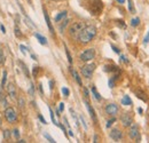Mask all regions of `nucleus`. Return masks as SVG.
<instances>
[{
    "instance_id": "obj_26",
    "label": "nucleus",
    "mask_w": 149,
    "mask_h": 143,
    "mask_svg": "<svg viewBox=\"0 0 149 143\" xmlns=\"http://www.w3.org/2000/svg\"><path fill=\"white\" fill-rule=\"evenodd\" d=\"M128 10L134 14L135 13V9H134V6H133V2H132V0H128Z\"/></svg>"
},
{
    "instance_id": "obj_10",
    "label": "nucleus",
    "mask_w": 149,
    "mask_h": 143,
    "mask_svg": "<svg viewBox=\"0 0 149 143\" xmlns=\"http://www.w3.org/2000/svg\"><path fill=\"white\" fill-rule=\"evenodd\" d=\"M7 92H8V95H9L11 98H16V88H15L14 84H11V83L8 84Z\"/></svg>"
},
{
    "instance_id": "obj_54",
    "label": "nucleus",
    "mask_w": 149,
    "mask_h": 143,
    "mask_svg": "<svg viewBox=\"0 0 149 143\" xmlns=\"http://www.w3.org/2000/svg\"><path fill=\"white\" fill-rule=\"evenodd\" d=\"M69 134H70V136H74V133L71 132V131H69Z\"/></svg>"
},
{
    "instance_id": "obj_38",
    "label": "nucleus",
    "mask_w": 149,
    "mask_h": 143,
    "mask_svg": "<svg viewBox=\"0 0 149 143\" xmlns=\"http://www.w3.org/2000/svg\"><path fill=\"white\" fill-rule=\"evenodd\" d=\"M148 42H149V32L147 33V36H146V38H145V40H143V44H145V45H146V44H148Z\"/></svg>"
},
{
    "instance_id": "obj_52",
    "label": "nucleus",
    "mask_w": 149,
    "mask_h": 143,
    "mask_svg": "<svg viewBox=\"0 0 149 143\" xmlns=\"http://www.w3.org/2000/svg\"><path fill=\"white\" fill-rule=\"evenodd\" d=\"M138 111H139V112H140V113H141V114H142V109H141V108H139V109H138Z\"/></svg>"
},
{
    "instance_id": "obj_17",
    "label": "nucleus",
    "mask_w": 149,
    "mask_h": 143,
    "mask_svg": "<svg viewBox=\"0 0 149 143\" xmlns=\"http://www.w3.org/2000/svg\"><path fill=\"white\" fill-rule=\"evenodd\" d=\"M71 72H72V75H74V80H76V81H77V84H78L79 86H83L82 79H80V77H79L78 72L76 71V70H71Z\"/></svg>"
},
{
    "instance_id": "obj_9",
    "label": "nucleus",
    "mask_w": 149,
    "mask_h": 143,
    "mask_svg": "<svg viewBox=\"0 0 149 143\" xmlns=\"http://www.w3.org/2000/svg\"><path fill=\"white\" fill-rule=\"evenodd\" d=\"M110 137L112 140H115V141H120L122 137H123V133L120 132L119 129L115 128V129H112L111 132H110Z\"/></svg>"
},
{
    "instance_id": "obj_51",
    "label": "nucleus",
    "mask_w": 149,
    "mask_h": 143,
    "mask_svg": "<svg viewBox=\"0 0 149 143\" xmlns=\"http://www.w3.org/2000/svg\"><path fill=\"white\" fill-rule=\"evenodd\" d=\"M117 1H118L119 4H124L125 2V0H117Z\"/></svg>"
},
{
    "instance_id": "obj_20",
    "label": "nucleus",
    "mask_w": 149,
    "mask_h": 143,
    "mask_svg": "<svg viewBox=\"0 0 149 143\" xmlns=\"http://www.w3.org/2000/svg\"><path fill=\"white\" fill-rule=\"evenodd\" d=\"M135 94H137V96H138L139 98H141L142 101H147V97L145 96V93H143V92H141V90H135Z\"/></svg>"
},
{
    "instance_id": "obj_42",
    "label": "nucleus",
    "mask_w": 149,
    "mask_h": 143,
    "mask_svg": "<svg viewBox=\"0 0 149 143\" xmlns=\"http://www.w3.org/2000/svg\"><path fill=\"white\" fill-rule=\"evenodd\" d=\"M63 109H64V104L63 103H60V108H59V111L61 112V111H63Z\"/></svg>"
},
{
    "instance_id": "obj_28",
    "label": "nucleus",
    "mask_w": 149,
    "mask_h": 143,
    "mask_svg": "<svg viewBox=\"0 0 149 143\" xmlns=\"http://www.w3.org/2000/svg\"><path fill=\"white\" fill-rule=\"evenodd\" d=\"M65 53H67V57H68V61H69V63L72 64V58H71V55H70V53H69V50H68L67 47H65Z\"/></svg>"
},
{
    "instance_id": "obj_36",
    "label": "nucleus",
    "mask_w": 149,
    "mask_h": 143,
    "mask_svg": "<svg viewBox=\"0 0 149 143\" xmlns=\"http://www.w3.org/2000/svg\"><path fill=\"white\" fill-rule=\"evenodd\" d=\"M13 134H14V135H15V137H16V139H19V137H20L19 129H14V131H13Z\"/></svg>"
},
{
    "instance_id": "obj_25",
    "label": "nucleus",
    "mask_w": 149,
    "mask_h": 143,
    "mask_svg": "<svg viewBox=\"0 0 149 143\" xmlns=\"http://www.w3.org/2000/svg\"><path fill=\"white\" fill-rule=\"evenodd\" d=\"M5 61H6L5 54H4V52H2V49H0V65H1V64H4Z\"/></svg>"
},
{
    "instance_id": "obj_57",
    "label": "nucleus",
    "mask_w": 149,
    "mask_h": 143,
    "mask_svg": "<svg viewBox=\"0 0 149 143\" xmlns=\"http://www.w3.org/2000/svg\"><path fill=\"white\" fill-rule=\"evenodd\" d=\"M29 1H30V0H29Z\"/></svg>"
},
{
    "instance_id": "obj_13",
    "label": "nucleus",
    "mask_w": 149,
    "mask_h": 143,
    "mask_svg": "<svg viewBox=\"0 0 149 143\" xmlns=\"http://www.w3.org/2000/svg\"><path fill=\"white\" fill-rule=\"evenodd\" d=\"M67 14H68L67 10H63V11H61V13H59V14L55 16V22L60 23L62 19H64L65 17H67Z\"/></svg>"
},
{
    "instance_id": "obj_32",
    "label": "nucleus",
    "mask_w": 149,
    "mask_h": 143,
    "mask_svg": "<svg viewBox=\"0 0 149 143\" xmlns=\"http://www.w3.org/2000/svg\"><path fill=\"white\" fill-rule=\"evenodd\" d=\"M38 71H39V67H33V71H32V73H33L34 77H37L38 76Z\"/></svg>"
},
{
    "instance_id": "obj_2",
    "label": "nucleus",
    "mask_w": 149,
    "mask_h": 143,
    "mask_svg": "<svg viewBox=\"0 0 149 143\" xmlns=\"http://www.w3.org/2000/svg\"><path fill=\"white\" fill-rule=\"evenodd\" d=\"M85 27L86 25H85V23L84 22H74V24L70 27V29H69V33H70V36H72V37H77L78 33Z\"/></svg>"
},
{
    "instance_id": "obj_8",
    "label": "nucleus",
    "mask_w": 149,
    "mask_h": 143,
    "mask_svg": "<svg viewBox=\"0 0 149 143\" xmlns=\"http://www.w3.org/2000/svg\"><path fill=\"white\" fill-rule=\"evenodd\" d=\"M128 135L132 140H139L140 136H139V129H138V126L137 125H132L128 131Z\"/></svg>"
},
{
    "instance_id": "obj_45",
    "label": "nucleus",
    "mask_w": 149,
    "mask_h": 143,
    "mask_svg": "<svg viewBox=\"0 0 149 143\" xmlns=\"http://www.w3.org/2000/svg\"><path fill=\"white\" fill-rule=\"evenodd\" d=\"M120 58H122V61H123V62H125V63H127V62H128V61L126 60V57H125V56H122Z\"/></svg>"
},
{
    "instance_id": "obj_41",
    "label": "nucleus",
    "mask_w": 149,
    "mask_h": 143,
    "mask_svg": "<svg viewBox=\"0 0 149 143\" xmlns=\"http://www.w3.org/2000/svg\"><path fill=\"white\" fill-rule=\"evenodd\" d=\"M112 49H114V52L115 53H117V54H120V50H119L117 47H115V46H112Z\"/></svg>"
},
{
    "instance_id": "obj_50",
    "label": "nucleus",
    "mask_w": 149,
    "mask_h": 143,
    "mask_svg": "<svg viewBox=\"0 0 149 143\" xmlns=\"http://www.w3.org/2000/svg\"><path fill=\"white\" fill-rule=\"evenodd\" d=\"M49 88H51V89L53 88V81H49Z\"/></svg>"
},
{
    "instance_id": "obj_19",
    "label": "nucleus",
    "mask_w": 149,
    "mask_h": 143,
    "mask_svg": "<svg viewBox=\"0 0 149 143\" xmlns=\"http://www.w3.org/2000/svg\"><path fill=\"white\" fill-rule=\"evenodd\" d=\"M17 104H19V108H20V109H23V108L25 106V100H24V97L20 96L19 100H17Z\"/></svg>"
},
{
    "instance_id": "obj_7",
    "label": "nucleus",
    "mask_w": 149,
    "mask_h": 143,
    "mask_svg": "<svg viewBox=\"0 0 149 143\" xmlns=\"http://www.w3.org/2000/svg\"><path fill=\"white\" fill-rule=\"evenodd\" d=\"M118 111H119V108L115 103H110V104H108L106 106V112L108 113L109 116H116L118 113Z\"/></svg>"
},
{
    "instance_id": "obj_14",
    "label": "nucleus",
    "mask_w": 149,
    "mask_h": 143,
    "mask_svg": "<svg viewBox=\"0 0 149 143\" xmlns=\"http://www.w3.org/2000/svg\"><path fill=\"white\" fill-rule=\"evenodd\" d=\"M69 22H70V19H62V21L60 22L61 23V24H60V31H61V32H63V30L67 28V25L69 24Z\"/></svg>"
},
{
    "instance_id": "obj_6",
    "label": "nucleus",
    "mask_w": 149,
    "mask_h": 143,
    "mask_svg": "<svg viewBox=\"0 0 149 143\" xmlns=\"http://www.w3.org/2000/svg\"><path fill=\"white\" fill-rule=\"evenodd\" d=\"M120 121H122V125H123L124 127H128L133 123V118L130 114V112H125L120 117Z\"/></svg>"
},
{
    "instance_id": "obj_4",
    "label": "nucleus",
    "mask_w": 149,
    "mask_h": 143,
    "mask_svg": "<svg viewBox=\"0 0 149 143\" xmlns=\"http://www.w3.org/2000/svg\"><path fill=\"white\" fill-rule=\"evenodd\" d=\"M94 70H95V64L88 63V64H86V65H84V67L82 68V75L84 76L85 78L89 79V78H92Z\"/></svg>"
},
{
    "instance_id": "obj_11",
    "label": "nucleus",
    "mask_w": 149,
    "mask_h": 143,
    "mask_svg": "<svg viewBox=\"0 0 149 143\" xmlns=\"http://www.w3.org/2000/svg\"><path fill=\"white\" fill-rule=\"evenodd\" d=\"M85 104H86V108H87V110H88V112H89V116L92 117V119H93L94 123H96L97 119H96V116H95V111H94V109L91 106V104H89L88 102H85Z\"/></svg>"
},
{
    "instance_id": "obj_49",
    "label": "nucleus",
    "mask_w": 149,
    "mask_h": 143,
    "mask_svg": "<svg viewBox=\"0 0 149 143\" xmlns=\"http://www.w3.org/2000/svg\"><path fill=\"white\" fill-rule=\"evenodd\" d=\"M97 140H99V137H97V135H95L94 136V142H99Z\"/></svg>"
},
{
    "instance_id": "obj_40",
    "label": "nucleus",
    "mask_w": 149,
    "mask_h": 143,
    "mask_svg": "<svg viewBox=\"0 0 149 143\" xmlns=\"http://www.w3.org/2000/svg\"><path fill=\"white\" fill-rule=\"evenodd\" d=\"M4 136L5 137H6V139H9V131H7V129H6V131H5V133H4Z\"/></svg>"
},
{
    "instance_id": "obj_16",
    "label": "nucleus",
    "mask_w": 149,
    "mask_h": 143,
    "mask_svg": "<svg viewBox=\"0 0 149 143\" xmlns=\"http://www.w3.org/2000/svg\"><path fill=\"white\" fill-rule=\"evenodd\" d=\"M19 64L21 65V69H22V71L24 72V75H25L26 77L29 78V77H30V72H29V70H28V68H26V65L23 63L22 61H19Z\"/></svg>"
},
{
    "instance_id": "obj_21",
    "label": "nucleus",
    "mask_w": 149,
    "mask_h": 143,
    "mask_svg": "<svg viewBox=\"0 0 149 143\" xmlns=\"http://www.w3.org/2000/svg\"><path fill=\"white\" fill-rule=\"evenodd\" d=\"M92 92H93V94H94V97L96 98L97 101H101V100H102V97H101V95L96 92V88H95V87H92Z\"/></svg>"
},
{
    "instance_id": "obj_1",
    "label": "nucleus",
    "mask_w": 149,
    "mask_h": 143,
    "mask_svg": "<svg viewBox=\"0 0 149 143\" xmlns=\"http://www.w3.org/2000/svg\"><path fill=\"white\" fill-rule=\"evenodd\" d=\"M96 36V28L94 25H88L85 27L77 36V39L79 40L80 44H88L89 41L93 40V38Z\"/></svg>"
},
{
    "instance_id": "obj_23",
    "label": "nucleus",
    "mask_w": 149,
    "mask_h": 143,
    "mask_svg": "<svg viewBox=\"0 0 149 143\" xmlns=\"http://www.w3.org/2000/svg\"><path fill=\"white\" fill-rule=\"evenodd\" d=\"M6 81H7V71H4L2 72V83H1V87L2 88L6 85Z\"/></svg>"
},
{
    "instance_id": "obj_22",
    "label": "nucleus",
    "mask_w": 149,
    "mask_h": 143,
    "mask_svg": "<svg viewBox=\"0 0 149 143\" xmlns=\"http://www.w3.org/2000/svg\"><path fill=\"white\" fill-rule=\"evenodd\" d=\"M104 71H117V67H115V65H106L104 67Z\"/></svg>"
},
{
    "instance_id": "obj_43",
    "label": "nucleus",
    "mask_w": 149,
    "mask_h": 143,
    "mask_svg": "<svg viewBox=\"0 0 149 143\" xmlns=\"http://www.w3.org/2000/svg\"><path fill=\"white\" fill-rule=\"evenodd\" d=\"M20 48H21V50H22V53H24V54H25V52H26V48H25V47H24V46H23V45H21V46H20Z\"/></svg>"
},
{
    "instance_id": "obj_33",
    "label": "nucleus",
    "mask_w": 149,
    "mask_h": 143,
    "mask_svg": "<svg viewBox=\"0 0 149 143\" xmlns=\"http://www.w3.org/2000/svg\"><path fill=\"white\" fill-rule=\"evenodd\" d=\"M15 34H16V37H22V36H23V34L22 33H21V31H20V29H19V28H16V29H15Z\"/></svg>"
},
{
    "instance_id": "obj_53",
    "label": "nucleus",
    "mask_w": 149,
    "mask_h": 143,
    "mask_svg": "<svg viewBox=\"0 0 149 143\" xmlns=\"http://www.w3.org/2000/svg\"><path fill=\"white\" fill-rule=\"evenodd\" d=\"M31 57H32V58H33V60H37V57L34 56V55H32V54H31Z\"/></svg>"
},
{
    "instance_id": "obj_46",
    "label": "nucleus",
    "mask_w": 149,
    "mask_h": 143,
    "mask_svg": "<svg viewBox=\"0 0 149 143\" xmlns=\"http://www.w3.org/2000/svg\"><path fill=\"white\" fill-rule=\"evenodd\" d=\"M39 90H40V93H41V94L44 93V90H43V85H41V84L39 85Z\"/></svg>"
},
{
    "instance_id": "obj_30",
    "label": "nucleus",
    "mask_w": 149,
    "mask_h": 143,
    "mask_svg": "<svg viewBox=\"0 0 149 143\" xmlns=\"http://www.w3.org/2000/svg\"><path fill=\"white\" fill-rule=\"evenodd\" d=\"M44 135H45V137H46V139L48 140L49 142H52V143H54V142H55V141H54V139H53V137H51V136H49L48 134H47V133H45Z\"/></svg>"
},
{
    "instance_id": "obj_24",
    "label": "nucleus",
    "mask_w": 149,
    "mask_h": 143,
    "mask_svg": "<svg viewBox=\"0 0 149 143\" xmlns=\"http://www.w3.org/2000/svg\"><path fill=\"white\" fill-rule=\"evenodd\" d=\"M139 24H140V19H138V17H137V19H133L131 21V25H132V27H138Z\"/></svg>"
},
{
    "instance_id": "obj_31",
    "label": "nucleus",
    "mask_w": 149,
    "mask_h": 143,
    "mask_svg": "<svg viewBox=\"0 0 149 143\" xmlns=\"http://www.w3.org/2000/svg\"><path fill=\"white\" fill-rule=\"evenodd\" d=\"M109 87H110V88H112V87L115 86V78H111V79L109 80Z\"/></svg>"
},
{
    "instance_id": "obj_5",
    "label": "nucleus",
    "mask_w": 149,
    "mask_h": 143,
    "mask_svg": "<svg viewBox=\"0 0 149 143\" xmlns=\"http://www.w3.org/2000/svg\"><path fill=\"white\" fill-rule=\"evenodd\" d=\"M94 57H95V50L93 48L86 49L80 54V61H83V62H88V61L93 60Z\"/></svg>"
},
{
    "instance_id": "obj_47",
    "label": "nucleus",
    "mask_w": 149,
    "mask_h": 143,
    "mask_svg": "<svg viewBox=\"0 0 149 143\" xmlns=\"http://www.w3.org/2000/svg\"><path fill=\"white\" fill-rule=\"evenodd\" d=\"M84 93H85V96H87V97H88V90L86 89V88L84 89Z\"/></svg>"
},
{
    "instance_id": "obj_34",
    "label": "nucleus",
    "mask_w": 149,
    "mask_h": 143,
    "mask_svg": "<svg viewBox=\"0 0 149 143\" xmlns=\"http://www.w3.org/2000/svg\"><path fill=\"white\" fill-rule=\"evenodd\" d=\"M115 121H116V118H112V119H110V120H109L108 121V123H107V127H110V126H111V125L112 124H114V123H115Z\"/></svg>"
},
{
    "instance_id": "obj_18",
    "label": "nucleus",
    "mask_w": 149,
    "mask_h": 143,
    "mask_svg": "<svg viewBox=\"0 0 149 143\" xmlns=\"http://www.w3.org/2000/svg\"><path fill=\"white\" fill-rule=\"evenodd\" d=\"M34 36H36V38L39 40V42H40L41 45H47V39H46L44 36H40L39 33H36Z\"/></svg>"
},
{
    "instance_id": "obj_56",
    "label": "nucleus",
    "mask_w": 149,
    "mask_h": 143,
    "mask_svg": "<svg viewBox=\"0 0 149 143\" xmlns=\"http://www.w3.org/2000/svg\"><path fill=\"white\" fill-rule=\"evenodd\" d=\"M0 125H1V119H0Z\"/></svg>"
},
{
    "instance_id": "obj_37",
    "label": "nucleus",
    "mask_w": 149,
    "mask_h": 143,
    "mask_svg": "<svg viewBox=\"0 0 149 143\" xmlns=\"http://www.w3.org/2000/svg\"><path fill=\"white\" fill-rule=\"evenodd\" d=\"M38 118H39V120H40L43 124H47V123H46V120H45V118L41 116V114H39V116H38Z\"/></svg>"
},
{
    "instance_id": "obj_39",
    "label": "nucleus",
    "mask_w": 149,
    "mask_h": 143,
    "mask_svg": "<svg viewBox=\"0 0 149 143\" xmlns=\"http://www.w3.org/2000/svg\"><path fill=\"white\" fill-rule=\"evenodd\" d=\"M33 92H34V87H33V85H31V87H30V89H29V94L33 95Z\"/></svg>"
},
{
    "instance_id": "obj_3",
    "label": "nucleus",
    "mask_w": 149,
    "mask_h": 143,
    "mask_svg": "<svg viewBox=\"0 0 149 143\" xmlns=\"http://www.w3.org/2000/svg\"><path fill=\"white\" fill-rule=\"evenodd\" d=\"M5 118L7 119V121L9 124H14L17 120V113L13 108H7L5 110Z\"/></svg>"
},
{
    "instance_id": "obj_55",
    "label": "nucleus",
    "mask_w": 149,
    "mask_h": 143,
    "mask_svg": "<svg viewBox=\"0 0 149 143\" xmlns=\"http://www.w3.org/2000/svg\"><path fill=\"white\" fill-rule=\"evenodd\" d=\"M53 1H61V0H53Z\"/></svg>"
},
{
    "instance_id": "obj_12",
    "label": "nucleus",
    "mask_w": 149,
    "mask_h": 143,
    "mask_svg": "<svg viewBox=\"0 0 149 143\" xmlns=\"http://www.w3.org/2000/svg\"><path fill=\"white\" fill-rule=\"evenodd\" d=\"M44 16H45V19H46V23H47V27H48L49 31L54 34V29H53V25H52V23H51V19H49L48 14H47V10H46L45 8H44Z\"/></svg>"
},
{
    "instance_id": "obj_15",
    "label": "nucleus",
    "mask_w": 149,
    "mask_h": 143,
    "mask_svg": "<svg viewBox=\"0 0 149 143\" xmlns=\"http://www.w3.org/2000/svg\"><path fill=\"white\" fill-rule=\"evenodd\" d=\"M122 104L124 105H132V100L128 95H124V97L122 98Z\"/></svg>"
},
{
    "instance_id": "obj_35",
    "label": "nucleus",
    "mask_w": 149,
    "mask_h": 143,
    "mask_svg": "<svg viewBox=\"0 0 149 143\" xmlns=\"http://www.w3.org/2000/svg\"><path fill=\"white\" fill-rule=\"evenodd\" d=\"M80 120H82V123H83L84 128H85V129H87V124L85 123V119H84V117H83V116H80Z\"/></svg>"
},
{
    "instance_id": "obj_44",
    "label": "nucleus",
    "mask_w": 149,
    "mask_h": 143,
    "mask_svg": "<svg viewBox=\"0 0 149 143\" xmlns=\"http://www.w3.org/2000/svg\"><path fill=\"white\" fill-rule=\"evenodd\" d=\"M5 100V97H4V95L1 94V93H0V103H2V101H4Z\"/></svg>"
},
{
    "instance_id": "obj_29",
    "label": "nucleus",
    "mask_w": 149,
    "mask_h": 143,
    "mask_svg": "<svg viewBox=\"0 0 149 143\" xmlns=\"http://www.w3.org/2000/svg\"><path fill=\"white\" fill-rule=\"evenodd\" d=\"M49 114H51V118H52V121L54 123L55 125H57V123H56V120H55V118H54V113H53V110L49 108Z\"/></svg>"
},
{
    "instance_id": "obj_27",
    "label": "nucleus",
    "mask_w": 149,
    "mask_h": 143,
    "mask_svg": "<svg viewBox=\"0 0 149 143\" xmlns=\"http://www.w3.org/2000/svg\"><path fill=\"white\" fill-rule=\"evenodd\" d=\"M62 93H63L64 96H69V94H70V90L68 89L67 87H63V88H62Z\"/></svg>"
},
{
    "instance_id": "obj_48",
    "label": "nucleus",
    "mask_w": 149,
    "mask_h": 143,
    "mask_svg": "<svg viewBox=\"0 0 149 143\" xmlns=\"http://www.w3.org/2000/svg\"><path fill=\"white\" fill-rule=\"evenodd\" d=\"M0 28H1V31H2V32L5 33V32H6V29H5V27H4V25H1Z\"/></svg>"
}]
</instances>
